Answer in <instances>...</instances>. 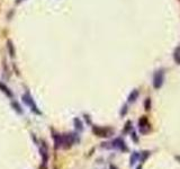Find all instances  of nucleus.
<instances>
[{"instance_id":"nucleus-9","label":"nucleus","mask_w":180,"mask_h":169,"mask_svg":"<svg viewBox=\"0 0 180 169\" xmlns=\"http://www.w3.org/2000/svg\"><path fill=\"white\" fill-rule=\"evenodd\" d=\"M53 140H54V148L55 149H59L60 146H63V135L57 134V133H54L53 134Z\"/></svg>"},{"instance_id":"nucleus-20","label":"nucleus","mask_w":180,"mask_h":169,"mask_svg":"<svg viewBox=\"0 0 180 169\" xmlns=\"http://www.w3.org/2000/svg\"><path fill=\"white\" fill-rule=\"evenodd\" d=\"M151 131V125H146V126H143V127H140V132L142 134H147L149 132Z\"/></svg>"},{"instance_id":"nucleus-16","label":"nucleus","mask_w":180,"mask_h":169,"mask_svg":"<svg viewBox=\"0 0 180 169\" xmlns=\"http://www.w3.org/2000/svg\"><path fill=\"white\" fill-rule=\"evenodd\" d=\"M149 119L146 116H142V117L139 119V127H143V126H146V125H149Z\"/></svg>"},{"instance_id":"nucleus-17","label":"nucleus","mask_w":180,"mask_h":169,"mask_svg":"<svg viewBox=\"0 0 180 169\" xmlns=\"http://www.w3.org/2000/svg\"><path fill=\"white\" fill-rule=\"evenodd\" d=\"M173 59L178 64H180V46H178L173 52Z\"/></svg>"},{"instance_id":"nucleus-4","label":"nucleus","mask_w":180,"mask_h":169,"mask_svg":"<svg viewBox=\"0 0 180 169\" xmlns=\"http://www.w3.org/2000/svg\"><path fill=\"white\" fill-rule=\"evenodd\" d=\"M94 134L100 138H107L112 134V130L110 127H101V126H92Z\"/></svg>"},{"instance_id":"nucleus-15","label":"nucleus","mask_w":180,"mask_h":169,"mask_svg":"<svg viewBox=\"0 0 180 169\" xmlns=\"http://www.w3.org/2000/svg\"><path fill=\"white\" fill-rule=\"evenodd\" d=\"M132 121H127L126 123H125V126H124V130H123V133L124 134H126V133H129V132H132Z\"/></svg>"},{"instance_id":"nucleus-27","label":"nucleus","mask_w":180,"mask_h":169,"mask_svg":"<svg viewBox=\"0 0 180 169\" xmlns=\"http://www.w3.org/2000/svg\"><path fill=\"white\" fill-rule=\"evenodd\" d=\"M179 1H180V0H179Z\"/></svg>"},{"instance_id":"nucleus-21","label":"nucleus","mask_w":180,"mask_h":169,"mask_svg":"<svg viewBox=\"0 0 180 169\" xmlns=\"http://www.w3.org/2000/svg\"><path fill=\"white\" fill-rule=\"evenodd\" d=\"M131 136H132V140L134 141L135 143H139V136H137V133H136V132L132 131V132H131Z\"/></svg>"},{"instance_id":"nucleus-8","label":"nucleus","mask_w":180,"mask_h":169,"mask_svg":"<svg viewBox=\"0 0 180 169\" xmlns=\"http://www.w3.org/2000/svg\"><path fill=\"white\" fill-rule=\"evenodd\" d=\"M0 91H1L2 94H5L8 98H12V97H14V94H12V91L10 90V88H9L8 86H6L4 82H1V81H0Z\"/></svg>"},{"instance_id":"nucleus-18","label":"nucleus","mask_w":180,"mask_h":169,"mask_svg":"<svg viewBox=\"0 0 180 169\" xmlns=\"http://www.w3.org/2000/svg\"><path fill=\"white\" fill-rule=\"evenodd\" d=\"M143 105H144V108H145V111H150L151 109V105H152V101H151V98L150 97H147V98H145V101H144V103H143Z\"/></svg>"},{"instance_id":"nucleus-3","label":"nucleus","mask_w":180,"mask_h":169,"mask_svg":"<svg viewBox=\"0 0 180 169\" xmlns=\"http://www.w3.org/2000/svg\"><path fill=\"white\" fill-rule=\"evenodd\" d=\"M79 142L78 133H69V134L63 135V146L64 148H70L73 143Z\"/></svg>"},{"instance_id":"nucleus-23","label":"nucleus","mask_w":180,"mask_h":169,"mask_svg":"<svg viewBox=\"0 0 180 169\" xmlns=\"http://www.w3.org/2000/svg\"><path fill=\"white\" fill-rule=\"evenodd\" d=\"M174 159H176V160L180 163V156H179V154H176V156H174Z\"/></svg>"},{"instance_id":"nucleus-6","label":"nucleus","mask_w":180,"mask_h":169,"mask_svg":"<svg viewBox=\"0 0 180 169\" xmlns=\"http://www.w3.org/2000/svg\"><path fill=\"white\" fill-rule=\"evenodd\" d=\"M41 156H42V159H43V165H42V167L45 168L46 165H47V160H49V153H47V146H45L44 142H43V144L41 146Z\"/></svg>"},{"instance_id":"nucleus-2","label":"nucleus","mask_w":180,"mask_h":169,"mask_svg":"<svg viewBox=\"0 0 180 169\" xmlns=\"http://www.w3.org/2000/svg\"><path fill=\"white\" fill-rule=\"evenodd\" d=\"M22 101L27 105V106H29L30 111H32L33 113L37 114V115H41V114H42L41 111L38 109V106H37V105H36V103L34 101L33 97L29 95L28 93H26V94H24V95L22 96Z\"/></svg>"},{"instance_id":"nucleus-24","label":"nucleus","mask_w":180,"mask_h":169,"mask_svg":"<svg viewBox=\"0 0 180 169\" xmlns=\"http://www.w3.org/2000/svg\"><path fill=\"white\" fill-rule=\"evenodd\" d=\"M109 169H118V168L116 166H114V165H110V166H109Z\"/></svg>"},{"instance_id":"nucleus-1","label":"nucleus","mask_w":180,"mask_h":169,"mask_svg":"<svg viewBox=\"0 0 180 169\" xmlns=\"http://www.w3.org/2000/svg\"><path fill=\"white\" fill-rule=\"evenodd\" d=\"M164 78H165L164 69H159L158 71H155L153 74V81H152L153 87L155 89H160L164 84Z\"/></svg>"},{"instance_id":"nucleus-7","label":"nucleus","mask_w":180,"mask_h":169,"mask_svg":"<svg viewBox=\"0 0 180 169\" xmlns=\"http://www.w3.org/2000/svg\"><path fill=\"white\" fill-rule=\"evenodd\" d=\"M139 96H140V90L133 89L131 93H129L128 97H127V101H128L129 104H133V103H135V101H137Z\"/></svg>"},{"instance_id":"nucleus-14","label":"nucleus","mask_w":180,"mask_h":169,"mask_svg":"<svg viewBox=\"0 0 180 169\" xmlns=\"http://www.w3.org/2000/svg\"><path fill=\"white\" fill-rule=\"evenodd\" d=\"M11 107H12V108H14V109H15V111H16L18 114H22V106H20V105H19L17 101H11Z\"/></svg>"},{"instance_id":"nucleus-19","label":"nucleus","mask_w":180,"mask_h":169,"mask_svg":"<svg viewBox=\"0 0 180 169\" xmlns=\"http://www.w3.org/2000/svg\"><path fill=\"white\" fill-rule=\"evenodd\" d=\"M127 112H128V105H127V104H124L123 106H122L120 112H119V115L123 117V116H125V115L127 114Z\"/></svg>"},{"instance_id":"nucleus-25","label":"nucleus","mask_w":180,"mask_h":169,"mask_svg":"<svg viewBox=\"0 0 180 169\" xmlns=\"http://www.w3.org/2000/svg\"><path fill=\"white\" fill-rule=\"evenodd\" d=\"M22 1H25V0H16V5H19V4H22Z\"/></svg>"},{"instance_id":"nucleus-10","label":"nucleus","mask_w":180,"mask_h":169,"mask_svg":"<svg viewBox=\"0 0 180 169\" xmlns=\"http://www.w3.org/2000/svg\"><path fill=\"white\" fill-rule=\"evenodd\" d=\"M7 50H8V54L10 58H15L16 55V50H15V45L12 44L11 39H8L7 41Z\"/></svg>"},{"instance_id":"nucleus-26","label":"nucleus","mask_w":180,"mask_h":169,"mask_svg":"<svg viewBox=\"0 0 180 169\" xmlns=\"http://www.w3.org/2000/svg\"><path fill=\"white\" fill-rule=\"evenodd\" d=\"M136 169H142V165H139V166H137V168Z\"/></svg>"},{"instance_id":"nucleus-11","label":"nucleus","mask_w":180,"mask_h":169,"mask_svg":"<svg viewBox=\"0 0 180 169\" xmlns=\"http://www.w3.org/2000/svg\"><path fill=\"white\" fill-rule=\"evenodd\" d=\"M140 154L141 153L137 151H134L131 154V158H129V166H131V167L135 166V163L140 160Z\"/></svg>"},{"instance_id":"nucleus-12","label":"nucleus","mask_w":180,"mask_h":169,"mask_svg":"<svg viewBox=\"0 0 180 169\" xmlns=\"http://www.w3.org/2000/svg\"><path fill=\"white\" fill-rule=\"evenodd\" d=\"M73 125H74V129H75L77 132H82L83 131V123L79 117H75L73 119Z\"/></svg>"},{"instance_id":"nucleus-5","label":"nucleus","mask_w":180,"mask_h":169,"mask_svg":"<svg viewBox=\"0 0 180 169\" xmlns=\"http://www.w3.org/2000/svg\"><path fill=\"white\" fill-rule=\"evenodd\" d=\"M112 143V146L114 149H118L119 151L123 152H127L128 151V146H126L125 141L123 140V138H116L110 142Z\"/></svg>"},{"instance_id":"nucleus-22","label":"nucleus","mask_w":180,"mask_h":169,"mask_svg":"<svg viewBox=\"0 0 180 169\" xmlns=\"http://www.w3.org/2000/svg\"><path fill=\"white\" fill-rule=\"evenodd\" d=\"M83 117H84V121H86V123L88 124V125H91V124H92V122H91V118H90L89 115H87V114H84V115H83Z\"/></svg>"},{"instance_id":"nucleus-13","label":"nucleus","mask_w":180,"mask_h":169,"mask_svg":"<svg viewBox=\"0 0 180 169\" xmlns=\"http://www.w3.org/2000/svg\"><path fill=\"white\" fill-rule=\"evenodd\" d=\"M151 156V151H149V150H145V151H143L142 153L140 154V161L142 163L145 162L146 160H147V158Z\"/></svg>"}]
</instances>
